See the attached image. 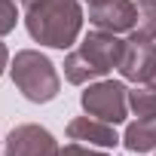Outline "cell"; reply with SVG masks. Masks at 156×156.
Wrapping results in <instances>:
<instances>
[{"instance_id":"6da1fadb","label":"cell","mask_w":156,"mask_h":156,"mask_svg":"<svg viewBox=\"0 0 156 156\" xmlns=\"http://www.w3.org/2000/svg\"><path fill=\"white\" fill-rule=\"evenodd\" d=\"M28 34L52 49H70L83 31L80 0H22Z\"/></svg>"},{"instance_id":"7a4b0ae2","label":"cell","mask_w":156,"mask_h":156,"mask_svg":"<svg viewBox=\"0 0 156 156\" xmlns=\"http://www.w3.org/2000/svg\"><path fill=\"white\" fill-rule=\"evenodd\" d=\"M126 40H119V34H107V31H92L83 37V43L76 46L67 58H64V76L67 83L83 86L92 83L98 76L110 73L113 67H119Z\"/></svg>"},{"instance_id":"3957f363","label":"cell","mask_w":156,"mask_h":156,"mask_svg":"<svg viewBox=\"0 0 156 156\" xmlns=\"http://www.w3.org/2000/svg\"><path fill=\"white\" fill-rule=\"evenodd\" d=\"M9 73H12V83L19 86V92L34 101V104H46L58 95L61 89V80H58V70L55 64L37 52V49H22L16 52L12 64H9Z\"/></svg>"},{"instance_id":"277c9868","label":"cell","mask_w":156,"mask_h":156,"mask_svg":"<svg viewBox=\"0 0 156 156\" xmlns=\"http://www.w3.org/2000/svg\"><path fill=\"white\" fill-rule=\"evenodd\" d=\"M80 104L89 116L104 119L110 126L122 122L129 116V89L116 80H101V83H89L86 92L80 95Z\"/></svg>"},{"instance_id":"5b68a950","label":"cell","mask_w":156,"mask_h":156,"mask_svg":"<svg viewBox=\"0 0 156 156\" xmlns=\"http://www.w3.org/2000/svg\"><path fill=\"white\" fill-rule=\"evenodd\" d=\"M3 153L6 156H58L61 147L55 144V138H52L49 129L34 126V122H25V126H16L6 135Z\"/></svg>"},{"instance_id":"8992f818","label":"cell","mask_w":156,"mask_h":156,"mask_svg":"<svg viewBox=\"0 0 156 156\" xmlns=\"http://www.w3.org/2000/svg\"><path fill=\"white\" fill-rule=\"evenodd\" d=\"M135 19H138V12H135L132 0H101V3H89V22L98 31L132 34Z\"/></svg>"},{"instance_id":"52a82bcc","label":"cell","mask_w":156,"mask_h":156,"mask_svg":"<svg viewBox=\"0 0 156 156\" xmlns=\"http://www.w3.org/2000/svg\"><path fill=\"white\" fill-rule=\"evenodd\" d=\"M156 70V46L153 40H126L122 58H119V73L132 83H150Z\"/></svg>"},{"instance_id":"ba28073f","label":"cell","mask_w":156,"mask_h":156,"mask_svg":"<svg viewBox=\"0 0 156 156\" xmlns=\"http://www.w3.org/2000/svg\"><path fill=\"white\" fill-rule=\"evenodd\" d=\"M67 138L70 141H80V144H92V147H116L119 144L113 126L104 122V119H95L89 113L67 122Z\"/></svg>"},{"instance_id":"9c48e42d","label":"cell","mask_w":156,"mask_h":156,"mask_svg":"<svg viewBox=\"0 0 156 156\" xmlns=\"http://www.w3.org/2000/svg\"><path fill=\"white\" fill-rule=\"evenodd\" d=\"M122 144L132 153H150V150H156V119H135L126 129Z\"/></svg>"},{"instance_id":"30bf717a","label":"cell","mask_w":156,"mask_h":156,"mask_svg":"<svg viewBox=\"0 0 156 156\" xmlns=\"http://www.w3.org/2000/svg\"><path fill=\"white\" fill-rule=\"evenodd\" d=\"M135 28H132V40H156V0H138L135 3Z\"/></svg>"},{"instance_id":"8fae6325","label":"cell","mask_w":156,"mask_h":156,"mask_svg":"<svg viewBox=\"0 0 156 156\" xmlns=\"http://www.w3.org/2000/svg\"><path fill=\"white\" fill-rule=\"evenodd\" d=\"M129 107L138 119H156V89H132Z\"/></svg>"},{"instance_id":"7c38bea8","label":"cell","mask_w":156,"mask_h":156,"mask_svg":"<svg viewBox=\"0 0 156 156\" xmlns=\"http://www.w3.org/2000/svg\"><path fill=\"white\" fill-rule=\"evenodd\" d=\"M16 22H19V9H16V3H12V0H0V37L9 34V31L16 28Z\"/></svg>"},{"instance_id":"4fadbf2b","label":"cell","mask_w":156,"mask_h":156,"mask_svg":"<svg viewBox=\"0 0 156 156\" xmlns=\"http://www.w3.org/2000/svg\"><path fill=\"white\" fill-rule=\"evenodd\" d=\"M58 156H107V153H101V150H92V144L89 147H83L80 141L76 144H67V147H61V153Z\"/></svg>"},{"instance_id":"5bb4252c","label":"cell","mask_w":156,"mask_h":156,"mask_svg":"<svg viewBox=\"0 0 156 156\" xmlns=\"http://www.w3.org/2000/svg\"><path fill=\"white\" fill-rule=\"evenodd\" d=\"M9 64V52H6V46L0 43V76H3V67Z\"/></svg>"},{"instance_id":"9a60e30c","label":"cell","mask_w":156,"mask_h":156,"mask_svg":"<svg viewBox=\"0 0 156 156\" xmlns=\"http://www.w3.org/2000/svg\"><path fill=\"white\" fill-rule=\"evenodd\" d=\"M150 89H156V70H153V76H150V83H147Z\"/></svg>"},{"instance_id":"2e32d148","label":"cell","mask_w":156,"mask_h":156,"mask_svg":"<svg viewBox=\"0 0 156 156\" xmlns=\"http://www.w3.org/2000/svg\"><path fill=\"white\" fill-rule=\"evenodd\" d=\"M89 3H101V0H89Z\"/></svg>"}]
</instances>
